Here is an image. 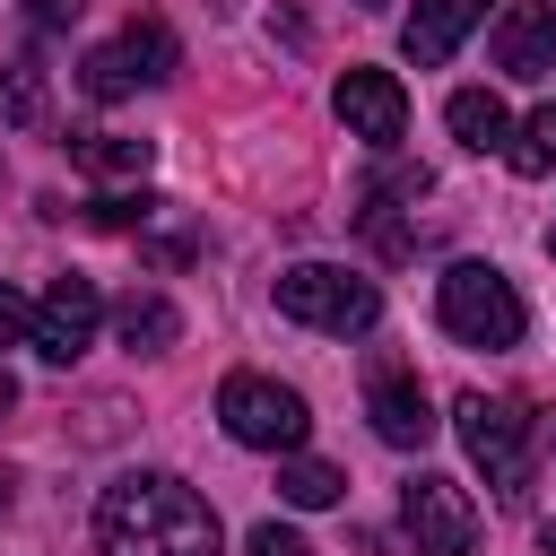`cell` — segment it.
<instances>
[{
    "label": "cell",
    "instance_id": "9",
    "mask_svg": "<svg viewBox=\"0 0 556 556\" xmlns=\"http://www.w3.org/2000/svg\"><path fill=\"white\" fill-rule=\"evenodd\" d=\"M365 417H374V434H382L391 452H426L434 426H443L417 374H374V382H365Z\"/></svg>",
    "mask_w": 556,
    "mask_h": 556
},
{
    "label": "cell",
    "instance_id": "24",
    "mask_svg": "<svg viewBox=\"0 0 556 556\" xmlns=\"http://www.w3.org/2000/svg\"><path fill=\"white\" fill-rule=\"evenodd\" d=\"M9 408H17V382H9V374H0V417H9Z\"/></svg>",
    "mask_w": 556,
    "mask_h": 556
},
{
    "label": "cell",
    "instance_id": "27",
    "mask_svg": "<svg viewBox=\"0 0 556 556\" xmlns=\"http://www.w3.org/2000/svg\"><path fill=\"white\" fill-rule=\"evenodd\" d=\"M0 513H9V469H0Z\"/></svg>",
    "mask_w": 556,
    "mask_h": 556
},
{
    "label": "cell",
    "instance_id": "7",
    "mask_svg": "<svg viewBox=\"0 0 556 556\" xmlns=\"http://www.w3.org/2000/svg\"><path fill=\"white\" fill-rule=\"evenodd\" d=\"M96 321H104V295H96V278L70 269V278L43 287V304H35V339H26V348H35L43 365H78L87 339H96Z\"/></svg>",
    "mask_w": 556,
    "mask_h": 556
},
{
    "label": "cell",
    "instance_id": "23",
    "mask_svg": "<svg viewBox=\"0 0 556 556\" xmlns=\"http://www.w3.org/2000/svg\"><path fill=\"white\" fill-rule=\"evenodd\" d=\"M78 9H87V0H26V17H35V26H70Z\"/></svg>",
    "mask_w": 556,
    "mask_h": 556
},
{
    "label": "cell",
    "instance_id": "11",
    "mask_svg": "<svg viewBox=\"0 0 556 556\" xmlns=\"http://www.w3.org/2000/svg\"><path fill=\"white\" fill-rule=\"evenodd\" d=\"M495 70L504 78H547L556 70V43H547V17L539 9H504L495 17Z\"/></svg>",
    "mask_w": 556,
    "mask_h": 556
},
{
    "label": "cell",
    "instance_id": "28",
    "mask_svg": "<svg viewBox=\"0 0 556 556\" xmlns=\"http://www.w3.org/2000/svg\"><path fill=\"white\" fill-rule=\"evenodd\" d=\"M547 252H556V226H547Z\"/></svg>",
    "mask_w": 556,
    "mask_h": 556
},
{
    "label": "cell",
    "instance_id": "29",
    "mask_svg": "<svg viewBox=\"0 0 556 556\" xmlns=\"http://www.w3.org/2000/svg\"><path fill=\"white\" fill-rule=\"evenodd\" d=\"M365 9H382V0H365Z\"/></svg>",
    "mask_w": 556,
    "mask_h": 556
},
{
    "label": "cell",
    "instance_id": "1",
    "mask_svg": "<svg viewBox=\"0 0 556 556\" xmlns=\"http://www.w3.org/2000/svg\"><path fill=\"white\" fill-rule=\"evenodd\" d=\"M96 539H104V556H217V513H208L200 486H182L165 469H139V478L104 486Z\"/></svg>",
    "mask_w": 556,
    "mask_h": 556
},
{
    "label": "cell",
    "instance_id": "16",
    "mask_svg": "<svg viewBox=\"0 0 556 556\" xmlns=\"http://www.w3.org/2000/svg\"><path fill=\"white\" fill-rule=\"evenodd\" d=\"M278 495H287V504H304V513H321V504H339V495H348V478H339L330 460H295V452H287Z\"/></svg>",
    "mask_w": 556,
    "mask_h": 556
},
{
    "label": "cell",
    "instance_id": "15",
    "mask_svg": "<svg viewBox=\"0 0 556 556\" xmlns=\"http://www.w3.org/2000/svg\"><path fill=\"white\" fill-rule=\"evenodd\" d=\"M78 165H87L96 182H139V174H148V139H122V130H87V139H78Z\"/></svg>",
    "mask_w": 556,
    "mask_h": 556
},
{
    "label": "cell",
    "instance_id": "19",
    "mask_svg": "<svg viewBox=\"0 0 556 556\" xmlns=\"http://www.w3.org/2000/svg\"><path fill=\"white\" fill-rule=\"evenodd\" d=\"M78 87H87V96H96V104H122V96H130V87H139V70H130V61H122V43H96V52H87V61H78Z\"/></svg>",
    "mask_w": 556,
    "mask_h": 556
},
{
    "label": "cell",
    "instance_id": "4",
    "mask_svg": "<svg viewBox=\"0 0 556 556\" xmlns=\"http://www.w3.org/2000/svg\"><path fill=\"white\" fill-rule=\"evenodd\" d=\"M452 417H460V443H469V460L486 469V486H495L504 504H521V495H530V408H521V400L460 391Z\"/></svg>",
    "mask_w": 556,
    "mask_h": 556
},
{
    "label": "cell",
    "instance_id": "18",
    "mask_svg": "<svg viewBox=\"0 0 556 556\" xmlns=\"http://www.w3.org/2000/svg\"><path fill=\"white\" fill-rule=\"evenodd\" d=\"M504 156H513V174H530V182H539V174H556V96L513 130V148H504Z\"/></svg>",
    "mask_w": 556,
    "mask_h": 556
},
{
    "label": "cell",
    "instance_id": "20",
    "mask_svg": "<svg viewBox=\"0 0 556 556\" xmlns=\"http://www.w3.org/2000/svg\"><path fill=\"white\" fill-rule=\"evenodd\" d=\"M417 191H426V165H382L365 200H417Z\"/></svg>",
    "mask_w": 556,
    "mask_h": 556
},
{
    "label": "cell",
    "instance_id": "26",
    "mask_svg": "<svg viewBox=\"0 0 556 556\" xmlns=\"http://www.w3.org/2000/svg\"><path fill=\"white\" fill-rule=\"evenodd\" d=\"M539 17H547V43H556V0H547V9H539Z\"/></svg>",
    "mask_w": 556,
    "mask_h": 556
},
{
    "label": "cell",
    "instance_id": "14",
    "mask_svg": "<svg viewBox=\"0 0 556 556\" xmlns=\"http://www.w3.org/2000/svg\"><path fill=\"white\" fill-rule=\"evenodd\" d=\"M122 61L139 70V87H165L174 61H182V52H174V26H165V17H130V26H122Z\"/></svg>",
    "mask_w": 556,
    "mask_h": 556
},
{
    "label": "cell",
    "instance_id": "22",
    "mask_svg": "<svg viewBox=\"0 0 556 556\" xmlns=\"http://www.w3.org/2000/svg\"><path fill=\"white\" fill-rule=\"evenodd\" d=\"M243 556H313V547H304L295 530H278V521H261V530L243 539Z\"/></svg>",
    "mask_w": 556,
    "mask_h": 556
},
{
    "label": "cell",
    "instance_id": "13",
    "mask_svg": "<svg viewBox=\"0 0 556 556\" xmlns=\"http://www.w3.org/2000/svg\"><path fill=\"white\" fill-rule=\"evenodd\" d=\"M113 330H122V348H130V356H165V348L182 339V313H174L156 287H130V295H122V313H113Z\"/></svg>",
    "mask_w": 556,
    "mask_h": 556
},
{
    "label": "cell",
    "instance_id": "25",
    "mask_svg": "<svg viewBox=\"0 0 556 556\" xmlns=\"http://www.w3.org/2000/svg\"><path fill=\"white\" fill-rule=\"evenodd\" d=\"M539 547H547V556H556V521H547V530H539Z\"/></svg>",
    "mask_w": 556,
    "mask_h": 556
},
{
    "label": "cell",
    "instance_id": "2",
    "mask_svg": "<svg viewBox=\"0 0 556 556\" xmlns=\"http://www.w3.org/2000/svg\"><path fill=\"white\" fill-rule=\"evenodd\" d=\"M434 313L460 348H521V295L495 261H452L434 278Z\"/></svg>",
    "mask_w": 556,
    "mask_h": 556
},
{
    "label": "cell",
    "instance_id": "12",
    "mask_svg": "<svg viewBox=\"0 0 556 556\" xmlns=\"http://www.w3.org/2000/svg\"><path fill=\"white\" fill-rule=\"evenodd\" d=\"M443 122H452V139H460V148H478V156L513 148V113H504V96H495V87H460V96L443 104Z\"/></svg>",
    "mask_w": 556,
    "mask_h": 556
},
{
    "label": "cell",
    "instance_id": "10",
    "mask_svg": "<svg viewBox=\"0 0 556 556\" xmlns=\"http://www.w3.org/2000/svg\"><path fill=\"white\" fill-rule=\"evenodd\" d=\"M495 0H417L408 9V26H400V52L417 61V70H434V61H452L460 52V35L486 17Z\"/></svg>",
    "mask_w": 556,
    "mask_h": 556
},
{
    "label": "cell",
    "instance_id": "8",
    "mask_svg": "<svg viewBox=\"0 0 556 556\" xmlns=\"http://www.w3.org/2000/svg\"><path fill=\"white\" fill-rule=\"evenodd\" d=\"M330 104H339L348 139H365V148H400V130H408V96H400L391 70H348Z\"/></svg>",
    "mask_w": 556,
    "mask_h": 556
},
{
    "label": "cell",
    "instance_id": "17",
    "mask_svg": "<svg viewBox=\"0 0 556 556\" xmlns=\"http://www.w3.org/2000/svg\"><path fill=\"white\" fill-rule=\"evenodd\" d=\"M0 122L9 130H35L43 122V70L35 61H0Z\"/></svg>",
    "mask_w": 556,
    "mask_h": 556
},
{
    "label": "cell",
    "instance_id": "21",
    "mask_svg": "<svg viewBox=\"0 0 556 556\" xmlns=\"http://www.w3.org/2000/svg\"><path fill=\"white\" fill-rule=\"evenodd\" d=\"M17 339H35V304L17 287H0V348H17Z\"/></svg>",
    "mask_w": 556,
    "mask_h": 556
},
{
    "label": "cell",
    "instance_id": "6",
    "mask_svg": "<svg viewBox=\"0 0 556 556\" xmlns=\"http://www.w3.org/2000/svg\"><path fill=\"white\" fill-rule=\"evenodd\" d=\"M400 530L417 539V556H478V504L443 469H417L400 486Z\"/></svg>",
    "mask_w": 556,
    "mask_h": 556
},
{
    "label": "cell",
    "instance_id": "3",
    "mask_svg": "<svg viewBox=\"0 0 556 556\" xmlns=\"http://www.w3.org/2000/svg\"><path fill=\"white\" fill-rule=\"evenodd\" d=\"M278 313L304 321V330L356 339V330L382 321V295H374V278H356L339 261H295V269H278Z\"/></svg>",
    "mask_w": 556,
    "mask_h": 556
},
{
    "label": "cell",
    "instance_id": "5",
    "mask_svg": "<svg viewBox=\"0 0 556 556\" xmlns=\"http://www.w3.org/2000/svg\"><path fill=\"white\" fill-rule=\"evenodd\" d=\"M217 417H226V434L243 443V452H295L304 443V400L287 391V382H269V374H226L217 382Z\"/></svg>",
    "mask_w": 556,
    "mask_h": 556
}]
</instances>
